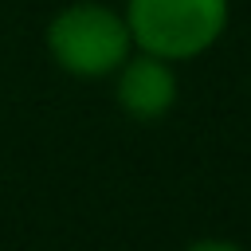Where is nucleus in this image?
<instances>
[{
    "label": "nucleus",
    "instance_id": "nucleus-1",
    "mask_svg": "<svg viewBox=\"0 0 251 251\" xmlns=\"http://www.w3.org/2000/svg\"><path fill=\"white\" fill-rule=\"evenodd\" d=\"M133 35L122 12L98 4V0H78L55 12L47 24V51L51 59L78 78H106L129 59Z\"/></svg>",
    "mask_w": 251,
    "mask_h": 251
},
{
    "label": "nucleus",
    "instance_id": "nucleus-3",
    "mask_svg": "<svg viewBox=\"0 0 251 251\" xmlns=\"http://www.w3.org/2000/svg\"><path fill=\"white\" fill-rule=\"evenodd\" d=\"M114 75H118L114 98L133 122H157V118H165L173 110L176 75H173L169 59H157V55L141 51V55H129Z\"/></svg>",
    "mask_w": 251,
    "mask_h": 251
},
{
    "label": "nucleus",
    "instance_id": "nucleus-4",
    "mask_svg": "<svg viewBox=\"0 0 251 251\" xmlns=\"http://www.w3.org/2000/svg\"><path fill=\"white\" fill-rule=\"evenodd\" d=\"M184 251H243L235 239H196V243H188Z\"/></svg>",
    "mask_w": 251,
    "mask_h": 251
},
{
    "label": "nucleus",
    "instance_id": "nucleus-2",
    "mask_svg": "<svg viewBox=\"0 0 251 251\" xmlns=\"http://www.w3.org/2000/svg\"><path fill=\"white\" fill-rule=\"evenodd\" d=\"M126 24L141 51L184 63L204 55L227 27V0H126Z\"/></svg>",
    "mask_w": 251,
    "mask_h": 251
}]
</instances>
